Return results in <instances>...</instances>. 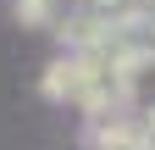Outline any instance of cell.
Listing matches in <instances>:
<instances>
[{
    "label": "cell",
    "mask_w": 155,
    "mask_h": 150,
    "mask_svg": "<svg viewBox=\"0 0 155 150\" xmlns=\"http://www.w3.org/2000/svg\"><path fill=\"white\" fill-rule=\"evenodd\" d=\"M89 84H94V78H89V67L78 61V56H67V61H50V67H45V95H50V100H83V95H89Z\"/></svg>",
    "instance_id": "1"
},
{
    "label": "cell",
    "mask_w": 155,
    "mask_h": 150,
    "mask_svg": "<svg viewBox=\"0 0 155 150\" xmlns=\"http://www.w3.org/2000/svg\"><path fill=\"white\" fill-rule=\"evenodd\" d=\"M50 11H55V0H17V22L45 28V22H50Z\"/></svg>",
    "instance_id": "2"
},
{
    "label": "cell",
    "mask_w": 155,
    "mask_h": 150,
    "mask_svg": "<svg viewBox=\"0 0 155 150\" xmlns=\"http://www.w3.org/2000/svg\"><path fill=\"white\" fill-rule=\"evenodd\" d=\"M144 134H150V139H155V106H150V111H144Z\"/></svg>",
    "instance_id": "3"
}]
</instances>
